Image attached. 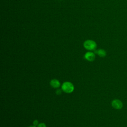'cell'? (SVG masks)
Instances as JSON below:
<instances>
[{
	"label": "cell",
	"mask_w": 127,
	"mask_h": 127,
	"mask_svg": "<svg viewBox=\"0 0 127 127\" xmlns=\"http://www.w3.org/2000/svg\"><path fill=\"white\" fill-rule=\"evenodd\" d=\"M62 91L66 93H72L74 89V86L72 83L69 81H65L61 85Z\"/></svg>",
	"instance_id": "1"
},
{
	"label": "cell",
	"mask_w": 127,
	"mask_h": 127,
	"mask_svg": "<svg viewBox=\"0 0 127 127\" xmlns=\"http://www.w3.org/2000/svg\"><path fill=\"white\" fill-rule=\"evenodd\" d=\"M33 125H34V126L37 127V126L38 125V124H39V121H38V120H35L33 121Z\"/></svg>",
	"instance_id": "9"
},
{
	"label": "cell",
	"mask_w": 127,
	"mask_h": 127,
	"mask_svg": "<svg viewBox=\"0 0 127 127\" xmlns=\"http://www.w3.org/2000/svg\"><path fill=\"white\" fill-rule=\"evenodd\" d=\"M84 58L88 61L92 62L95 59V54L92 52H87L84 54Z\"/></svg>",
	"instance_id": "4"
},
{
	"label": "cell",
	"mask_w": 127,
	"mask_h": 127,
	"mask_svg": "<svg viewBox=\"0 0 127 127\" xmlns=\"http://www.w3.org/2000/svg\"><path fill=\"white\" fill-rule=\"evenodd\" d=\"M62 89H56V91H55V93L57 95H61V93H62Z\"/></svg>",
	"instance_id": "8"
},
{
	"label": "cell",
	"mask_w": 127,
	"mask_h": 127,
	"mask_svg": "<svg viewBox=\"0 0 127 127\" xmlns=\"http://www.w3.org/2000/svg\"><path fill=\"white\" fill-rule=\"evenodd\" d=\"M94 51V53L95 54H97L98 56H99L100 57H102V58L105 57L107 55L106 51L103 49H100L98 50H95Z\"/></svg>",
	"instance_id": "6"
},
{
	"label": "cell",
	"mask_w": 127,
	"mask_h": 127,
	"mask_svg": "<svg viewBox=\"0 0 127 127\" xmlns=\"http://www.w3.org/2000/svg\"><path fill=\"white\" fill-rule=\"evenodd\" d=\"M111 105L113 108L117 110H120L123 107V102L119 99H114L111 102Z\"/></svg>",
	"instance_id": "3"
},
{
	"label": "cell",
	"mask_w": 127,
	"mask_h": 127,
	"mask_svg": "<svg viewBox=\"0 0 127 127\" xmlns=\"http://www.w3.org/2000/svg\"><path fill=\"white\" fill-rule=\"evenodd\" d=\"M28 127H36V126H34V125H30V126H28Z\"/></svg>",
	"instance_id": "10"
},
{
	"label": "cell",
	"mask_w": 127,
	"mask_h": 127,
	"mask_svg": "<svg viewBox=\"0 0 127 127\" xmlns=\"http://www.w3.org/2000/svg\"><path fill=\"white\" fill-rule=\"evenodd\" d=\"M37 127H47L46 125L44 123H40L38 124Z\"/></svg>",
	"instance_id": "7"
},
{
	"label": "cell",
	"mask_w": 127,
	"mask_h": 127,
	"mask_svg": "<svg viewBox=\"0 0 127 127\" xmlns=\"http://www.w3.org/2000/svg\"><path fill=\"white\" fill-rule=\"evenodd\" d=\"M84 48L88 51H94L97 48L96 43L91 40H87L83 43Z\"/></svg>",
	"instance_id": "2"
},
{
	"label": "cell",
	"mask_w": 127,
	"mask_h": 127,
	"mask_svg": "<svg viewBox=\"0 0 127 127\" xmlns=\"http://www.w3.org/2000/svg\"><path fill=\"white\" fill-rule=\"evenodd\" d=\"M50 84L51 86H52L54 88H58L61 86V83L59 80L55 78L52 79L50 81Z\"/></svg>",
	"instance_id": "5"
}]
</instances>
